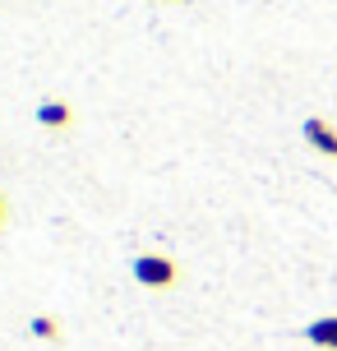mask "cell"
I'll return each instance as SVG.
<instances>
[{
  "label": "cell",
  "mask_w": 337,
  "mask_h": 351,
  "mask_svg": "<svg viewBox=\"0 0 337 351\" xmlns=\"http://www.w3.org/2000/svg\"><path fill=\"white\" fill-rule=\"evenodd\" d=\"M28 333L42 337V342H55V337H60V324H55L51 315H33L28 319Z\"/></svg>",
  "instance_id": "5b68a950"
},
{
  "label": "cell",
  "mask_w": 337,
  "mask_h": 351,
  "mask_svg": "<svg viewBox=\"0 0 337 351\" xmlns=\"http://www.w3.org/2000/svg\"><path fill=\"white\" fill-rule=\"evenodd\" d=\"M74 121V106L60 102V97H47V102L37 106V125H47V130H65Z\"/></svg>",
  "instance_id": "3957f363"
},
{
  "label": "cell",
  "mask_w": 337,
  "mask_h": 351,
  "mask_svg": "<svg viewBox=\"0 0 337 351\" xmlns=\"http://www.w3.org/2000/svg\"><path fill=\"white\" fill-rule=\"evenodd\" d=\"M305 143L314 148V153H323V158H337V125H328L323 116H310V121L301 125Z\"/></svg>",
  "instance_id": "7a4b0ae2"
},
{
  "label": "cell",
  "mask_w": 337,
  "mask_h": 351,
  "mask_svg": "<svg viewBox=\"0 0 337 351\" xmlns=\"http://www.w3.org/2000/svg\"><path fill=\"white\" fill-rule=\"evenodd\" d=\"M305 337H310L314 347H323V351H337V315H323V319H314V324L305 328Z\"/></svg>",
  "instance_id": "277c9868"
},
{
  "label": "cell",
  "mask_w": 337,
  "mask_h": 351,
  "mask_svg": "<svg viewBox=\"0 0 337 351\" xmlns=\"http://www.w3.org/2000/svg\"><path fill=\"white\" fill-rule=\"evenodd\" d=\"M134 278H139L143 287H153V291H166V287L180 278V268L166 259V254H139V259H134Z\"/></svg>",
  "instance_id": "6da1fadb"
},
{
  "label": "cell",
  "mask_w": 337,
  "mask_h": 351,
  "mask_svg": "<svg viewBox=\"0 0 337 351\" xmlns=\"http://www.w3.org/2000/svg\"><path fill=\"white\" fill-rule=\"evenodd\" d=\"M0 227H5V199H0Z\"/></svg>",
  "instance_id": "8992f818"
}]
</instances>
